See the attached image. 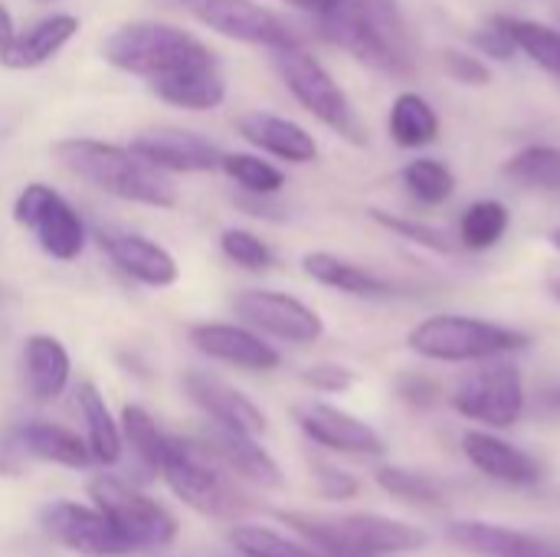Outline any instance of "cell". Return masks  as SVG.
<instances>
[{"mask_svg":"<svg viewBox=\"0 0 560 557\" xmlns=\"http://www.w3.org/2000/svg\"><path fill=\"white\" fill-rule=\"evenodd\" d=\"M322 26L328 39L354 53L374 72L394 79H410L417 72L410 30L397 0H341Z\"/></svg>","mask_w":560,"mask_h":557,"instance_id":"6da1fadb","label":"cell"},{"mask_svg":"<svg viewBox=\"0 0 560 557\" xmlns=\"http://www.w3.org/2000/svg\"><path fill=\"white\" fill-rule=\"evenodd\" d=\"M56 158L75 177L112 197L158 207V210H171L180 200L174 181L154 164H148L144 158H138L131 148L95 141V138H66L56 144Z\"/></svg>","mask_w":560,"mask_h":557,"instance_id":"7a4b0ae2","label":"cell"},{"mask_svg":"<svg viewBox=\"0 0 560 557\" xmlns=\"http://www.w3.org/2000/svg\"><path fill=\"white\" fill-rule=\"evenodd\" d=\"M279 519L299 532L305 542H315L328 557H384L423 552L430 535L410 522L384 519V515H305V512H279Z\"/></svg>","mask_w":560,"mask_h":557,"instance_id":"3957f363","label":"cell"},{"mask_svg":"<svg viewBox=\"0 0 560 557\" xmlns=\"http://www.w3.org/2000/svg\"><path fill=\"white\" fill-rule=\"evenodd\" d=\"M102 56L115 69L151 79V82L187 72V69L217 66V56L203 39H197L194 33H187L180 26L154 23V20L118 26L105 39Z\"/></svg>","mask_w":560,"mask_h":557,"instance_id":"277c9868","label":"cell"},{"mask_svg":"<svg viewBox=\"0 0 560 557\" xmlns=\"http://www.w3.org/2000/svg\"><path fill=\"white\" fill-rule=\"evenodd\" d=\"M532 338L518 328L472 318V315H433L423 318L410 335L407 348L420 358L443 361V364H469V361H492L515 351H525Z\"/></svg>","mask_w":560,"mask_h":557,"instance_id":"5b68a950","label":"cell"},{"mask_svg":"<svg viewBox=\"0 0 560 557\" xmlns=\"http://www.w3.org/2000/svg\"><path fill=\"white\" fill-rule=\"evenodd\" d=\"M272 66L282 76L285 89L295 95V102L315 115L325 128L341 135L351 144H368V131L361 125V115L354 112L345 89L335 82V76L299 43L272 49Z\"/></svg>","mask_w":560,"mask_h":557,"instance_id":"8992f818","label":"cell"},{"mask_svg":"<svg viewBox=\"0 0 560 557\" xmlns=\"http://www.w3.org/2000/svg\"><path fill=\"white\" fill-rule=\"evenodd\" d=\"M171 492L207 519H233L246 509V499L233 489L223 469L194 443L171 437L161 473Z\"/></svg>","mask_w":560,"mask_h":557,"instance_id":"52a82bcc","label":"cell"},{"mask_svg":"<svg viewBox=\"0 0 560 557\" xmlns=\"http://www.w3.org/2000/svg\"><path fill=\"white\" fill-rule=\"evenodd\" d=\"M89 492H92V502L115 522V529L128 542L131 555L161 552L177 538V519L161 502L148 499L125 479L95 476Z\"/></svg>","mask_w":560,"mask_h":557,"instance_id":"ba28073f","label":"cell"},{"mask_svg":"<svg viewBox=\"0 0 560 557\" xmlns=\"http://www.w3.org/2000/svg\"><path fill=\"white\" fill-rule=\"evenodd\" d=\"M453 407L489 430H509L525 414V381L522 371L509 361H486V368L472 371L459 391L453 394Z\"/></svg>","mask_w":560,"mask_h":557,"instance_id":"9c48e42d","label":"cell"},{"mask_svg":"<svg viewBox=\"0 0 560 557\" xmlns=\"http://www.w3.org/2000/svg\"><path fill=\"white\" fill-rule=\"evenodd\" d=\"M13 220L59 263H72L85 250V223L75 207L49 184H26L13 204Z\"/></svg>","mask_w":560,"mask_h":557,"instance_id":"30bf717a","label":"cell"},{"mask_svg":"<svg viewBox=\"0 0 560 557\" xmlns=\"http://www.w3.org/2000/svg\"><path fill=\"white\" fill-rule=\"evenodd\" d=\"M43 532L66 552L79 557H131L128 542L115 529V522L95 506L79 502H52L39 512Z\"/></svg>","mask_w":560,"mask_h":557,"instance_id":"8fae6325","label":"cell"},{"mask_svg":"<svg viewBox=\"0 0 560 557\" xmlns=\"http://www.w3.org/2000/svg\"><path fill=\"white\" fill-rule=\"evenodd\" d=\"M184 7L203 26L217 30L226 39H240V43H253L266 49L299 43L289 23L256 0H184Z\"/></svg>","mask_w":560,"mask_h":557,"instance_id":"7c38bea8","label":"cell"},{"mask_svg":"<svg viewBox=\"0 0 560 557\" xmlns=\"http://www.w3.org/2000/svg\"><path fill=\"white\" fill-rule=\"evenodd\" d=\"M233 309L246 325H253L279 341H289V345H315L325 335L322 315L312 305H305L302 299L285 295V292L249 289V292L236 295Z\"/></svg>","mask_w":560,"mask_h":557,"instance_id":"4fadbf2b","label":"cell"},{"mask_svg":"<svg viewBox=\"0 0 560 557\" xmlns=\"http://www.w3.org/2000/svg\"><path fill=\"white\" fill-rule=\"evenodd\" d=\"M295 420H299L302 433L312 443H318L322 450L345 453V456H384L381 433L371 423H364L331 404H302V407H295Z\"/></svg>","mask_w":560,"mask_h":557,"instance_id":"5bb4252c","label":"cell"},{"mask_svg":"<svg viewBox=\"0 0 560 557\" xmlns=\"http://www.w3.org/2000/svg\"><path fill=\"white\" fill-rule=\"evenodd\" d=\"M102 250L108 253V259L135 282L148 286V289H167L177 282L180 266L177 259L154 240L141 236V233H128V230H115V227H98L95 230Z\"/></svg>","mask_w":560,"mask_h":557,"instance_id":"9a60e30c","label":"cell"},{"mask_svg":"<svg viewBox=\"0 0 560 557\" xmlns=\"http://www.w3.org/2000/svg\"><path fill=\"white\" fill-rule=\"evenodd\" d=\"M220 469H230L236 473L240 479L253 483V486H262V489H279L285 483L279 463L259 446L256 437L249 433H240V430H230V427H220L213 423L200 443H197Z\"/></svg>","mask_w":560,"mask_h":557,"instance_id":"2e32d148","label":"cell"},{"mask_svg":"<svg viewBox=\"0 0 560 557\" xmlns=\"http://www.w3.org/2000/svg\"><path fill=\"white\" fill-rule=\"evenodd\" d=\"M131 151L138 158H144L148 164H154L158 171H171V174H203V171H220L223 154L217 151V144H210L207 138L194 135V131H180V128H158L148 131L141 138L131 141Z\"/></svg>","mask_w":560,"mask_h":557,"instance_id":"e0dca14e","label":"cell"},{"mask_svg":"<svg viewBox=\"0 0 560 557\" xmlns=\"http://www.w3.org/2000/svg\"><path fill=\"white\" fill-rule=\"evenodd\" d=\"M184 391L187 397L220 427L249 433V437H262L266 433V414L233 384L220 381L217 374L207 371H187L184 374Z\"/></svg>","mask_w":560,"mask_h":557,"instance_id":"ac0fdd59","label":"cell"},{"mask_svg":"<svg viewBox=\"0 0 560 557\" xmlns=\"http://www.w3.org/2000/svg\"><path fill=\"white\" fill-rule=\"evenodd\" d=\"M463 456L486 479L512 486V489H535L545 479V469L535 456H528L525 450H518L486 430L463 433Z\"/></svg>","mask_w":560,"mask_h":557,"instance_id":"d6986e66","label":"cell"},{"mask_svg":"<svg viewBox=\"0 0 560 557\" xmlns=\"http://www.w3.org/2000/svg\"><path fill=\"white\" fill-rule=\"evenodd\" d=\"M446 535L456 548L472 557H560L558 538H541L492 522H450Z\"/></svg>","mask_w":560,"mask_h":557,"instance_id":"ffe728a7","label":"cell"},{"mask_svg":"<svg viewBox=\"0 0 560 557\" xmlns=\"http://www.w3.org/2000/svg\"><path fill=\"white\" fill-rule=\"evenodd\" d=\"M190 345L213 361L243 368V371H276L282 364L279 351L266 345L256 332L226 322H203L190 328Z\"/></svg>","mask_w":560,"mask_h":557,"instance_id":"44dd1931","label":"cell"},{"mask_svg":"<svg viewBox=\"0 0 560 557\" xmlns=\"http://www.w3.org/2000/svg\"><path fill=\"white\" fill-rule=\"evenodd\" d=\"M236 128L249 144L289 164H312L318 158V141L299 121L279 118L269 112H246L236 118Z\"/></svg>","mask_w":560,"mask_h":557,"instance_id":"7402d4cb","label":"cell"},{"mask_svg":"<svg viewBox=\"0 0 560 557\" xmlns=\"http://www.w3.org/2000/svg\"><path fill=\"white\" fill-rule=\"evenodd\" d=\"M79 33V20L72 13H52L36 20L33 26L13 33L0 46V62L7 69H36L49 62L72 36Z\"/></svg>","mask_w":560,"mask_h":557,"instance_id":"603a6c76","label":"cell"},{"mask_svg":"<svg viewBox=\"0 0 560 557\" xmlns=\"http://www.w3.org/2000/svg\"><path fill=\"white\" fill-rule=\"evenodd\" d=\"M23 371H26V391L36 401H52L66 391L72 361L59 338L52 335H30L23 345Z\"/></svg>","mask_w":560,"mask_h":557,"instance_id":"cb8c5ba5","label":"cell"},{"mask_svg":"<svg viewBox=\"0 0 560 557\" xmlns=\"http://www.w3.org/2000/svg\"><path fill=\"white\" fill-rule=\"evenodd\" d=\"M302 269L308 279H315L318 286H328L335 292H345V295H358V299H384L394 292V286L381 276H374L371 269L351 263V259H341L335 253H308L302 259Z\"/></svg>","mask_w":560,"mask_h":557,"instance_id":"d4e9b609","label":"cell"},{"mask_svg":"<svg viewBox=\"0 0 560 557\" xmlns=\"http://www.w3.org/2000/svg\"><path fill=\"white\" fill-rule=\"evenodd\" d=\"M16 443L36 456V460H46V463H56V466H66V469H89L95 460L89 453V443L66 430V427H56V423H26L16 430Z\"/></svg>","mask_w":560,"mask_h":557,"instance_id":"484cf974","label":"cell"},{"mask_svg":"<svg viewBox=\"0 0 560 557\" xmlns=\"http://www.w3.org/2000/svg\"><path fill=\"white\" fill-rule=\"evenodd\" d=\"M75 404H79V414L85 420V443H89V453L98 466H115L121 460V450H125V437H121V427L115 423L105 397L95 391V384H79L75 391Z\"/></svg>","mask_w":560,"mask_h":557,"instance_id":"4316f807","label":"cell"},{"mask_svg":"<svg viewBox=\"0 0 560 557\" xmlns=\"http://www.w3.org/2000/svg\"><path fill=\"white\" fill-rule=\"evenodd\" d=\"M151 89L167 105H177V108H187V112H210L226 98V82L217 72V66L187 69V72L167 76V79H154Z\"/></svg>","mask_w":560,"mask_h":557,"instance_id":"83f0119b","label":"cell"},{"mask_svg":"<svg viewBox=\"0 0 560 557\" xmlns=\"http://www.w3.org/2000/svg\"><path fill=\"white\" fill-rule=\"evenodd\" d=\"M387 131L397 148H427L440 138V115L420 92H400L390 105Z\"/></svg>","mask_w":560,"mask_h":557,"instance_id":"f1b7e54d","label":"cell"},{"mask_svg":"<svg viewBox=\"0 0 560 557\" xmlns=\"http://www.w3.org/2000/svg\"><path fill=\"white\" fill-rule=\"evenodd\" d=\"M502 174H505V181H512L522 190L560 194V148L528 144L505 161Z\"/></svg>","mask_w":560,"mask_h":557,"instance_id":"f546056e","label":"cell"},{"mask_svg":"<svg viewBox=\"0 0 560 557\" xmlns=\"http://www.w3.org/2000/svg\"><path fill=\"white\" fill-rule=\"evenodd\" d=\"M509 227H512V213L502 200H476L459 217V240L456 243L472 250V253H486L505 240Z\"/></svg>","mask_w":560,"mask_h":557,"instance_id":"4dcf8cb0","label":"cell"},{"mask_svg":"<svg viewBox=\"0 0 560 557\" xmlns=\"http://www.w3.org/2000/svg\"><path fill=\"white\" fill-rule=\"evenodd\" d=\"M495 20L505 26L518 53H525L548 76L560 79V30L538 20H522V16H495Z\"/></svg>","mask_w":560,"mask_h":557,"instance_id":"1f68e13d","label":"cell"},{"mask_svg":"<svg viewBox=\"0 0 560 557\" xmlns=\"http://www.w3.org/2000/svg\"><path fill=\"white\" fill-rule=\"evenodd\" d=\"M121 437H125V443L135 450L138 463H141L151 476H158V473H161V463H164V453H167L171 437H167V433H161V427L154 423V417H151L144 407L128 404V407L121 410Z\"/></svg>","mask_w":560,"mask_h":557,"instance_id":"d6a6232c","label":"cell"},{"mask_svg":"<svg viewBox=\"0 0 560 557\" xmlns=\"http://www.w3.org/2000/svg\"><path fill=\"white\" fill-rule=\"evenodd\" d=\"M400 181L407 187V194L423 204V207H440L456 194V174L433 158H417L400 171Z\"/></svg>","mask_w":560,"mask_h":557,"instance_id":"836d02e7","label":"cell"},{"mask_svg":"<svg viewBox=\"0 0 560 557\" xmlns=\"http://www.w3.org/2000/svg\"><path fill=\"white\" fill-rule=\"evenodd\" d=\"M377 486H381L390 499H397V502H404V506H410V509H443V506H446L443 489H440L430 476L413 473V469L381 466V469H377Z\"/></svg>","mask_w":560,"mask_h":557,"instance_id":"e575fe53","label":"cell"},{"mask_svg":"<svg viewBox=\"0 0 560 557\" xmlns=\"http://www.w3.org/2000/svg\"><path fill=\"white\" fill-rule=\"evenodd\" d=\"M220 171H226L253 197H272L285 187V174L256 154H223Z\"/></svg>","mask_w":560,"mask_h":557,"instance_id":"d590c367","label":"cell"},{"mask_svg":"<svg viewBox=\"0 0 560 557\" xmlns=\"http://www.w3.org/2000/svg\"><path fill=\"white\" fill-rule=\"evenodd\" d=\"M230 542L243 557H322L266 525H236Z\"/></svg>","mask_w":560,"mask_h":557,"instance_id":"8d00e7d4","label":"cell"},{"mask_svg":"<svg viewBox=\"0 0 560 557\" xmlns=\"http://www.w3.org/2000/svg\"><path fill=\"white\" fill-rule=\"evenodd\" d=\"M374 223H381L384 230L423 246V250H433V253H453L456 250V240L440 230V227H430V223H420V220H410L404 213H390V210H368Z\"/></svg>","mask_w":560,"mask_h":557,"instance_id":"74e56055","label":"cell"},{"mask_svg":"<svg viewBox=\"0 0 560 557\" xmlns=\"http://www.w3.org/2000/svg\"><path fill=\"white\" fill-rule=\"evenodd\" d=\"M220 250L226 253V259H230V263H236V266H243V269H253V272H259V269H269V266H272V250H269L256 233L240 230V227L223 230V236H220Z\"/></svg>","mask_w":560,"mask_h":557,"instance_id":"f35d334b","label":"cell"},{"mask_svg":"<svg viewBox=\"0 0 560 557\" xmlns=\"http://www.w3.org/2000/svg\"><path fill=\"white\" fill-rule=\"evenodd\" d=\"M443 69H446L450 79H456L459 85L479 89V85H489V82H492V69H489L479 56H472V53L446 49V53H443Z\"/></svg>","mask_w":560,"mask_h":557,"instance_id":"ab89813d","label":"cell"},{"mask_svg":"<svg viewBox=\"0 0 560 557\" xmlns=\"http://www.w3.org/2000/svg\"><path fill=\"white\" fill-rule=\"evenodd\" d=\"M312 473H315V483H318V492L325 499H335V502H348L361 492L358 479L338 466H328V463H312Z\"/></svg>","mask_w":560,"mask_h":557,"instance_id":"60d3db41","label":"cell"},{"mask_svg":"<svg viewBox=\"0 0 560 557\" xmlns=\"http://www.w3.org/2000/svg\"><path fill=\"white\" fill-rule=\"evenodd\" d=\"M302 381L322 394H345L354 384V371H348L341 364H315V368L302 371Z\"/></svg>","mask_w":560,"mask_h":557,"instance_id":"b9f144b4","label":"cell"},{"mask_svg":"<svg viewBox=\"0 0 560 557\" xmlns=\"http://www.w3.org/2000/svg\"><path fill=\"white\" fill-rule=\"evenodd\" d=\"M397 391H400V397H404L407 404H413V407H430V404H436V397H440L436 381H430V378H423V374H407V378H400Z\"/></svg>","mask_w":560,"mask_h":557,"instance_id":"7bdbcfd3","label":"cell"},{"mask_svg":"<svg viewBox=\"0 0 560 557\" xmlns=\"http://www.w3.org/2000/svg\"><path fill=\"white\" fill-rule=\"evenodd\" d=\"M476 46L486 49V56H495V59H509L515 53V43H512V36L505 33V26L499 20H492L486 26V33H476Z\"/></svg>","mask_w":560,"mask_h":557,"instance_id":"ee69618b","label":"cell"},{"mask_svg":"<svg viewBox=\"0 0 560 557\" xmlns=\"http://www.w3.org/2000/svg\"><path fill=\"white\" fill-rule=\"evenodd\" d=\"M285 3H292V7H299V10H305V13L318 16V20L331 16L341 7V0H285Z\"/></svg>","mask_w":560,"mask_h":557,"instance_id":"f6af8a7d","label":"cell"},{"mask_svg":"<svg viewBox=\"0 0 560 557\" xmlns=\"http://www.w3.org/2000/svg\"><path fill=\"white\" fill-rule=\"evenodd\" d=\"M23 473V460L16 456L13 446L0 443V476H20Z\"/></svg>","mask_w":560,"mask_h":557,"instance_id":"bcb514c9","label":"cell"},{"mask_svg":"<svg viewBox=\"0 0 560 557\" xmlns=\"http://www.w3.org/2000/svg\"><path fill=\"white\" fill-rule=\"evenodd\" d=\"M13 33H16V30H13V16H10V10L0 3V46H3Z\"/></svg>","mask_w":560,"mask_h":557,"instance_id":"7dc6e473","label":"cell"},{"mask_svg":"<svg viewBox=\"0 0 560 557\" xmlns=\"http://www.w3.org/2000/svg\"><path fill=\"white\" fill-rule=\"evenodd\" d=\"M548 289H551V295L560 302V272H555V276L548 279Z\"/></svg>","mask_w":560,"mask_h":557,"instance_id":"c3c4849f","label":"cell"},{"mask_svg":"<svg viewBox=\"0 0 560 557\" xmlns=\"http://www.w3.org/2000/svg\"><path fill=\"white\" fill-rule=\"evenodd\" d=\"M551 246H555V250H558V253H560V227H558V230H555V233H551Z\"/></svg>","mask_w":560,"mask_h":557,"instance_id":"681fc988","label":"cell"},{"mask_svg":"<svg viewBox=\"0 0 560 557\" xmlns=\"http://www.w3.org/2000/svg\"><path fill=\"white\" fill-rule=\"evenodd\" d=\"M36 3H56V0H36Z\"/></svg>","mask_w":560,"mask_h":557,"instance_id":"f907efd6","label":"cell"},{"mask_svg":"<svg viewBox=\"0 0 560 557\" xmlns=\"http://www.w3.org/2000/svg\"><path fill=\"white\" fill-rule=\"evenodd\" d=\"M555 404H560V391H558V394H555Z\"/></svg>","mask_w":560,"mask_h":557,"instance_id":"816d5d0a","label":"cell"},{"mask_svg":"<svg viewBox=\"0 0 560 557\" xmlns=\"http://www.w3.org/2000/svg\"><path fill=\"white\" fill-rule=\"evenodd\" d=\"M0 299H3V289H0Z\"/></svg>","mask_w":560,"mask_h":557,"instance_id":"f5cc1de1","label":"cell"}]
</instances>
